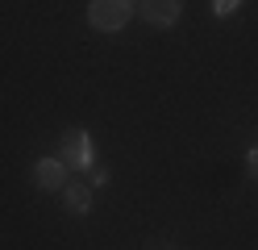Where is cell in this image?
<instances>
[{"label": "cell", "mask_w": 258, "mask_h": 250, "mask_svg": "<svg viewBox=\"0 0 258 250\" xmlns=\"http://www.w3.org/2000/svg\"><path fill=\"white\" fill-rule=\"evenodd\" d=\"M62 200H67V209L75 217H84L92 209V188H84V183H67V188H62Z\"/></svg>", "instance_id": "cell-5"}, {"label": "cell", "mask_w": 258, "mask_h": 250, "mask_svg": "<svg viewBox=\"0 0 258 250\" xmlns=\"http://www.w3.org/2000/svg\"><path fill=\"white\" fill-rule=\"evenodd\" d=\"M62 163H67L71 171H92L96 167V146L88 138V129H71L67 138H62Z\"/></svg>", "instance_id": "cell-2"}, {"label": "cell", "mask_w": 258, "mask_h": 250, "mask_svg": "<svg viewBox=\"0 0 258 250\" xmlns=\"http://www.w3.org/2000/svg\"><path fill=\"white\" fill-rule=\"evenodd\" d=\"M134 17V0H92L88 5V25L100 33H117Z\"/></svg>", "instance_id": "cell-1"}, {"label": "cell", "mask_w": 258, "mask_h": 250, "mask_svg": "<svg viewBox=\"0 0 258 250\" xmlns=\"http://www.w3.org/2000/svg\"><path fill=\"white\" fill-rule=\"evenodd\" d=\"M246 159H250V171L258 175V146H250V155H246Z\"/></svg>", "instance_id": "cell-8"}, {"label": "cell", "mask_w": 258, "mask_h": 250, "mask_svg": "<svg viewBox=\"0 0 258 250\" xmlns=\"http://www.w3.org/2000/svg\"><path fill=\"white\" fill-rule=\"evenodd\" d=\"M88 179L96 183V188H104V183H108V171H104V167H92V171H88Z\"/></svg>", "instance_id": "cell-7"}, {"label": "cell", "mask_w": 258, "mask_h": 250, "mask_svg": "<svg viewBox=\"0 0 258 250\" xmlns=\"http://www.w3.org/2000/svg\"><path fill=\"white\" fill-rule=\"evenodd\" d=\"M237 5H241V0H213V13H217V17H233Z\"/></svg>", "instance_id": "cell-6"}, {"label": "cell", "mask_w": 258, "mask_h": 250, "mask_svg": "<svg viewBox=\"0 0 258 250\" xmlns=\"http://www.w3.org/2000/svg\"><path fill=\"white\" fill-rule=\"evenodd\" d=\"M179 13H183L179 0H142V17H146L150 25H158V29H171L179 21Z\"/></svg>", "instance_id": "cell-4"}, {"label": "cell", "mask_w": 258, "mask_h": 250, "mask_svg": "<svg viewBox=\"0 0 258 250\" xmlns=\"http://www.w3.org/2000/svg\"><path fill=\"white\" fill-rule=\"evenodd\" d=\"M34 183L42 192H62L67 188V163L62 159H38L34 163Z\"/></svg>", "instance_id": "cell-3"}]
</instances>
